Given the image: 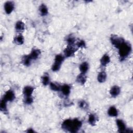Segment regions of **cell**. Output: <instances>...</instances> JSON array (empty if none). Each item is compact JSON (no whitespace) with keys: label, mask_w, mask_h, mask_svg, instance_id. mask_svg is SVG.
<instances>
[{"label":"cell","mask_w":133,"mask_h":133,"mask_svg":"<svg viewBox=\"0 0 133 133\" xmlns=\"http://www.w3.org/2000/svg\"><path fill=\"white\" fill-rule=\"evenodd\" d=\"M96 121H97L96 116L95 115L91 114L89 115L88 121L91 125H95L96 123Z\"/></svg>","instance_id":"obj_22"},{"label":"cell","mask_w":133,"mask_h":133,"mask_svg":"<svg viewBox=\"0 0 133 133\" xmlns=\"http://www.w3.org/2000/svg\"><path fill=\"white\" fill-rule=\"evenodd\" d=\"M79 106L83 109H86L88 108V104L84 100H82L79 102Z\"/></svg>","instance_id":"obj_27"},{"label":"cell","mask_w":133,"mask_h":133,"mask_svg":"<svg viewBox=\"0 0 133 133\" xmlns=\"http://www.w3.org/2000/svg\"><path fill=\"white\" fill-rule=\"evenodd\" d=\"M88 64L87 62H83L80 65H79V70L82 73L85 74L88 70Z\"/></svg>","instance_id":"obj_19"},{"label":"cell","mask_w":133,"mask_h":133,"mask_svg":"<svg viewBox=\"0 0 133 133\" xmlns=\"http://www.w3.org/2000/svg\"><path fill=\"white\" fill-rule=\"evenodd\" d=\"M76 81L78 83L82 85L84 84L86 81V76L85 74L81 73L80 74H79L76 78Z\"/></svg>","instance_id":"obj_15"},{"label":"cell","mask_w":133,"mask_h":133,"mask_svg":"<svg viewBox=\"0 0 133 133\" xmlns=\"http://www.w3.org/2000/svg\"><path fill=\"white\" fill-rule=\"evenodd\" d=\"M33 90H34V88L33 87L27 86L24 87L23 90V93L25 97H31V95L33 92Z\"/></svg>","instance_id":"obj_8"},{"label":"cell","mask_w":133,"mask_h":133,"mask_svg":"<svg viewBox=\"0 0 133 133\" xmlns=\"http://www.w3.org/2000/svg\"><path fill=\"white\" fill-rule=\"evenodd\" d=\"M118 49V54L121 59H125L130 54L131 47L130 45L125 41L122 43L117 48Z\"/></svg>","instance_id":"obj_1"},{"label":"cell","mask_w":133,"mask_h":133,"mask_svg":"<svg viewBox=\"0 0 133 133\" xmlns=\"http://www.w3.org/2000/svg\"><path fill=\"white\" fill-rule=\"evenodd\" d=\"M14 42L17 45H21L24 42L23 36L21 35H18L14 38Z\"/></svg>","instance_id":"obj_21"},{"label":"cell","mask_w":133,"mask_h":133,"mask_svg":"<svg viewBox=\"0 0 133 133\" xmlns=\"http://www.w3.org/2000/svg\"><path fill=\"white\" fill-rule=\"evenodd\" d=\"M28 132H34V130H32V129H31V128H30V129H28Z\"/></svg>","instance_id":"obj_31"},{"label":"cell","mask_w":133,"mask_h":133,"mask_svg":"<svg viewBox=\"0 0 133 133\" xmlns=\"http://www.w3.org/2000/svg\"><path fill=\"white\" fill-rule=\"evenodd\" d=\"M42 84L44 85H47L49 84V77L48 75H45L42 77Z\"/></svg>","instance_id":"obj_26"},{"label":"cell","mask_w":133,"mask_h":133,"mask_svg":"<svg viewBox=\"0 0 133 133\" xmlns=\"http://www.w3.org/2000/svg\"><path fill=\"white\" fill-rule=\"evenodd\" d=\"M77 46L78 47H83L85 46V43L84 41H80L77 44Z\"/></svg>","instance_id":"obj_30"},{"label":"cell","mask_w":133,"mask_h":133,"mask_svg":"<svg viewBox=\"0 0 133 133\" xmlns=\"http://www.w3.org/2000/svg\"><path fill=\"white\" fill-rule=\"evenodd\" d=\"M74 41H75L74 38L71 36L68 37V38H67V42L69 45H72L74 43Z\"/></svg>","instance_id":"obj_28"},{"label":"cell","mask_w":133,"mask_h":133,"mask_svg":"<svg viewBox=\"0 0 133 133\" xmlns=\"http://www.w3.org/2000/svg\"><path fill=\"white\" fill-rule=\"evenodd\" d=\"M108 114L109 116H111V117H115L117 116L118 115V112L117 109H116L115 107L112 106L111 107L108 111Z\"/></svg>","instance_id":"obj_14"},{"label":"cell","mask_w":133,"mask_h":133,"mask_svg":"<svg viewBox=\"0 0 133 133\" xmlns=\"http://www.w3.org/2000/svg\"><path fill=\"white\" fill-rule=\"evenodd\" d=\"M50 88L54 91H59L61 89V87L56 83H50Z\"/></svg>","instance_id":"obj_25"},{"label":"cell","mask_w":133,"mask_h":133,"mask_svg":"<svg viewBox=\"0 0 133 133\" xmlns=\"http://www.w3.org/2000/svg\"><path fill=\"white\" fill-rule=\"evenodd\" d=\"M25 103H26L28 104H31L33 102V99H32V98L31 97H25Z\"/></svg>","instance_id":"obj_29"},{"label":"cell","mask_w":133,"mask_h":133,"mask_svg":"<svg viewBox=\"0 0 133 133\" xmlns=\"http://www.w3.org/2000/svg\"><path fill=\"white\" fill-rule=\"evenodd\" d=\"M7 101H6L4 98H3L1 101L0 104V108L1 111H3L4 112L6 111L7 110Z\"/></svg>","instance_id":"obj_24"},{"label":"cell","mask_w":133,"mask_h":133,"mask_svg":"<svg viewBox=\"0 0 133 133\" xmlns=\"http://www.w3.org/2000/svg\"><path fill=\"white\" fill-rule=\"evenodd\" d=\"M82 126V122L78 119L75 118L72 120L71 126L70 129V132H75L78 131V130Z\"/></svg>","instance_id":"obj_3"},{"label":"cell","mask_w":133,"mask_h":133,"mask_svg":"<svg viewBox=\"0 0 133 133\" xmlns=\"http://www.w3.org/2000/svg\"><path fill=\"white\" fill-rule=\"evenodd\" d=\"M120 91L121 90H120L119 87L118 86L115 85V86H113V87H112V88H111V89L110 90V93L112 97H115L119 94Z\"/></svg>","instance_id":"obj_10"},{"label":"cell","mask_w":133,"mask_h":133,"mask_svg":"<svg viewBox=\"0 0 133 133\" xmlns=\"http://www.w3.org/2000/svg\"><path fill=\"white\" fill-rule=\"evenodd\" d=\"M110 57L109 56V55L107 54L104 55L100 60V63L102 66H105L110 62Z\"/></svg>","instance_id":"obj_16"},{"label":"cell","mask_w":133,"mask_h":133,"mask_svg":"<svg viewBox=\"0 0 133 133\" xmlns=\"http://www.w3.org/2000/svg\"><path fill=\"white\" fill-rule=\"evenodd\" d=\"M3 98L7 101H12L15 98V95L12 90H8L6 92Z\"/></svg>","instance_id":"obj_6"},{"label":"cell","mask_w":133,"mask_h":133,"mask_svg":"<svg viewBox=\"0 0 133 133\" xmlns=\"http://www.w3.org/2000/svg\"><path fill=\"white\" fill-rule=\"evenodd\" d=\"M14 9V3L12 1H7L4 4V9L6 14H10Z\"/></svg>","instance_id":"obj_5"},{"label":"cell","mask_w":133,"mask_h":133,"mask_svg":"<svg viewBox=\"0 0 133 133\" xmlns=\"http://www.w3.org/2000/svg\"><path fill=\"white\" fill-rule=\"evenodd\" d=\"M64 60V57L60 55H58L55 59V62L52 66V70L53 71H58L61 66L62 62Z\"/></svg>","instance_id":"obj_2"},{"label":"cell","mask_w":133,"mask_h":133,"mask_svg":"<svg viewBox=\"0 0 133 133\" xmlns=\"http://www.w3.org/2000/svg\"><path fill=\"white\" fill-rule=\"evenodd\" d=\"M31 59L30 58V56L29 55L24 56L22 59V62L24 64V65L26 66H29L30 65Z\"/></svg>","instance_id":"obj_23"},{"label":"cell","mask_w":133,"mask_h":133,"mask_svg":"<svg viewBox=\"0 0 133 133\" xmlns=\"http://www.w3.org/2000/svg\"><path fill=\"white\" fill-rule=\"evenodd\" d=\"M41 54V51L39 49H34L32 50V51L31 52L30 54L29 55L30 57V58L32 60H35L36 59L38 56H39V55Z\"/></svg>","instance_id":"obj_12"},{"label":"cell","mask_w":133,"mask_h":133,"mask_svg":"<svg viewBox=\"0 0 133 133\" xmlns=\"http://www.w3.org/2000/svg\"><path fill=\"white\" fill-rule=\"evenodd\" d=\"M72 119H68L65 120L62 124L61 127L64 130H67V131H70V127L71 126V124H72Z\"/></svg>","instance_id":"obj_11"},{"label":"cell","mask_w":133,"mask_h":133,"mask_svg":"<svg viewBox=\"0 0 133 133\" xmlns=\"http://www.w3.org/2000/svg\"><path fill=\"white\" fill-rule=\"evenodd\" d=\"M61 91L62 93V94L65 96H68L69 95L70 93L71 88L70 87L66 84H65L63 85L62 87H61Z\"/></svg>","instance_id":"obj_13"},{"label":"cell","mask_w":133,"mask_h":133,"mask_svg":"<svg viewBox=\"0 0 133 133\" xmlns=\"http://www.w3.org/2000/svg\"><path fill=\"white\" fill-rule=\"evenodd\" d=\"M116 124L118 129V131L120 132H123L126 131V126L124 122L122 120L118 119L116 120Z\"/></svg>","instance_id":"obj_9"},{"label":"cell","mask_w":133,"mask_h":133,"mask_svg":"<svg viewBox=\"0 0 133 133\" xmlns=\"http://www.w3.org/2000/svg\"><path fill=\"white\" fill-rule=\"evenodd\" d=\"M39 10L41 15L42 16H46L48 14V8L47 6L44 5V4H42L41 5V6L39 7Z\"/></svg>","instance_id":"obj_17"},{"label":"cell","mask_w":133,"mask_h":133,"mask_svg":"<svg viewBox=\"0 0 133 133\" xmlns=\"http://www.w3.org/2000/svg\"><path fill=\"white\" fill-rule=\"evenodd\" d=\"M111 41L112 44L116 48H118L119 45L123 43L125 41L123 38L120 37H118L116 35H113L111 37Z\"/></svg>","instance_id":"obj_4"},{"label":"cell","mask_w":133,"mask_h":133,"mask_svg":"<svg viewBox=\"0 0 133 133\" xmlns=\"http://www.w3.org/2000/svg\"><path fill=\"white\" fill-rule=\"evenodd\" d=\"M15 28L18 31H22L24 29V24L21 21H19L16 23Z\"/></svg>","instance_id":"obj_20"},{"label":"cell","mask_w":133,"mask_h":133,"mask_svg":"<svg viewBox=\"0 0 133 133\" xmlns=\"http://www.w3.org/2000/svg\"><path fill=\"white\" fill-rule=\"evenodd\" d=\"M75 49L72 46V45H69L65 49L64 51V55L66 57H69L72 56L74 53L75 51Z\"/></svg>","instance_id":"obj_7"},{"label":"cell","mask_w":133,"mask_h":133,"mask_svg":"<svg viewBox=\"0 0 133 133\" xmlns=\"http://www.w3.org/2000/svg\"><path fill=\"white\" fill-rule=\"evenodd\" d=\"M107 78V74L105 72H100L97 77V79L99 82L100 83H103L104 82Z\"/></svg>","instance_id":"obj_18"}]
</instances>
